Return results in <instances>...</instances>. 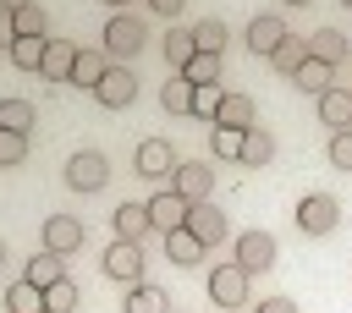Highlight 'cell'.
I'll use <instances>...</instances> for the list:
<instances>
[{"label":"cell","instance_id":"cell-1","mask_svg":"<svg viewBox=\"0 0 352 313\" xmlns=\"http://www.w3.org/2000/svg\"><path fill=\"white\" fill-rule=\"evenodd\" d=\"M143 38H148V27H143V16H132V11H116L110 22H104V55H110V66H132L138 60V49H143Z\"/></svg>","mask_w":352,"mask_h":313},{"label":"cell","instance_id":"cell-2","mask_svg":"<svg viewBox=\"0 0 352 313\" xmlns=\"http://www.w3.org/2000/svg\"><path fill=\"white\" fill-rule=\"evenodd\" d=\"M292 220H297V231H302V236H330V231L341 225V203H336L330 192H308V198L297 203V214H292Z\"/></svg>","mask_w":352,"mask_h":313},{"label":"cell","instance_id":"cell-3","mask_svg":"<svg viewBox=\"0 0 352 313\" xmlns=\"http://www.w3.org/2000/svg\"><path fill=\"white\" fill-rule=\"evenodd\" d=\"M110 181V159L99 154V148H77L72 159H66V187L72 192H99Z\"/></svg>","mask_w":352,"mask_h":313},{"label":"cell","instance_id":"cell-4","mask_svg":"<svg viewBox=\"0 0 352 313\" xmlns=\"http://www.w3.org/2000/svg\"><path fill=\"white\" fill-rule=\"evenodd\" d=\"M248 280H253V275H248L236 258H231V264H214V269H209V302H214V308H242V302H248Z\"/></svg>","mask_w":352,"mask_h":313},{"label":"cell","instance_id":"cell-5","mask_svg":"<svg viewBox=\"0 0 352 313\" xmlns=\"http://www.w3.org/2000/svg\"><path fill=\"white\" fill-rule=\"evenodd\" d=\"M176 165H182V159H176V148H170L165 137H143V143H138L132 170H138L143 181H170V176H176Z\"/></svg>","mask_w":352,"mask_h":313},{"label":"cell","instance_id":"cell-6","mask_svg":"<svg viewBox=\"0 0 352 313\" xmlns=\"http://www.w3.org/2000/svg\"><path fill=\"white\" fill-rule=\"evenodd\" d=\"M82 242H88V225L77 214H50L44 220V253L66 258V253H82Z\"/></svg>","mask_w":352,"mask_h":313},{"label":"cell","instance_id":"cell-7","mask_svg":"<svg viewBox=\"0 0 352 313\" xmlns=\"http://www.w3.org/2000/svg\"><path fill=\"white\" fill-rule=\"evenodd\" d=\"M275 258H280V247H275V236H270V231H242V236H236V264H242L248 275L275 269Z\"/></svg>","mask_w":352,"mask_h":313},{"label":"cell","instance_id":"cell-8","mask_svg":"<svg viewBox=\"0 0 352 313\" xmlns=\"http://www.w3.org/2000/svg\"><path fill=\"white\" fill-rule=\"evenodd\" d=\"M143 209H148V225H154L160 236H170V231H182V225H187V209H192V203H187V198H176L170 187H160Z\"/></svg>","mask_w":352,"mask_h":313},{"label":"cell","instance_id":"cell-9","mask_svg":"<svg viewBox=\"0 0 352 313\" xmlns=\"http://www.w3.org/2000/svg\"><path fill=\"white\" fill-rule=\"evenodd\" d=\"M94 99H99L104 110H126V104L138 99V77H132V66H110V71L99 77Z\"/></svg>","mask_w":352,"mask_h":313},{"label":"cell","instance_id":"cell-10","mask_svg":"<svg viewBox=\"0 0 352 313\" xmlns=\"http://www.w3.org/2000/svg\"><path fill=\"white\" fill-rule=\"evenodd\" d=\"M170 192L176 198H187V203H209V192H214V165H176V176H170Z\"/></svg>","mask_w":352,"mask_h":313},{"label":"cell","instance_id":"cell-11","mask_svg":"<svg viewBox=\"0 0 352 313\" xmlns=\"http://www.w3.org/2000/svg\"><path fill=\"white\" fill-rule=\"evenodd\" d=\"M187 231H192L204 247H220V242L231 236V220H226V209H214V203H192V209H187Z\"/></svg>","mask_w":352,"mask_h":313},{"label":"cell","instance_id":"cell-12","mask_svg":"<svg viewBox=\"0 0 352 313\" xmlns=\"http://www.w3.org/2000/svg\"><path fill=\"white\" fill-rule=\"evenodd\" d=\"M104 275L121 280V286H138L143 280V247L138 242H110L104 247Z\"/></svg>","mask_w":352,"mask_h":313},{"label":"cell","instance_id":"cell-13","mask_svg":"<svg viewBox=\"0 0 352 313\" xmlns=\"http://www.w3.org/2000/svg\"><path fill=\"white\" fill-rule=\"evenodd\" d=\"M286 33H292V27H286L275 11H258V16L248 22V49H253L258 60H270V55L280 49V38H286Z\"/></svg>","mask_w":352,"mask_h":313},{"label":"cell","instance_id":"cell-14","mask_svg":"<svg viewBox=\"0 0 352 313\" xmlns=\"http://www.w3.org/2000/svg\"><path fill=\"white\" fill-rule=\"evenodd\" d=\"M352 55V38L341 27H314L308 33V60H324V66H341Z\"/></svg>","mask_w":352,"mask_h":313},{"label":"cell","instance_id":"cell-15","mask_svg":"<svg viewBox=\"0 0 352 313\" xmlns=\"http://www.w3.org/2000/svg\"><path fill=\"white\" fill-rule=\"evenodd\" d=\"M72 66H77V44H72V38H50L38 77H44V82H72Z\"/></svg>","mask_w":352,"mask_h":313},{"label":"cell","instance_id":"cell-16","mask_svg":"<svg viewBox=\"0 0 352 313\" xmlns=\"http://www.w3.org/2000/svg\"><path fill=\"white\" fill-rule=\"evenodd\" d=\"M214 126H231V132H248V126H258V110H253V93H220V110H214Z\"/></svg>","mask_w":352,"mask_h":313},{"label":"cell","instance_id":"cell-17","mask_svg":"<svg viewBox=\"0 0 352 313\" xmlns=\"http://www.w3.org/2000/svg\"><path fill=\"white\" fill-rule=\"evenodd\" d=\"M319 121H324L330 132H346V126H352V88H330V93H319Z\"/></svg>","mask_w":352,"mask_h":313},{"label":"cell","instance_id":"cell-18","mask_svg":"<svg viewBox=\"0 0 352 313\" xmlns=\"http://www.w3.org/2000/svg\"><path fill=\"white\" fill-rule=\"evenodd\" d=\"M270 159H275V137H270L264 126H248V132H242V159H236V165H253V170H264Z\"/></svg>","mask_w":352,"mask_h":313},{"label":"cell","instance_id":"cell-19","mask_svg":"<svg viewBox=\"0 0 352 313\" xmlns=\"http://www.w3.org/2000/svg\"><path fill=\"white\" fill-rule=\"evenodd\" d=\"M154 225H148V209L143 203H121L116 209V242H143Z\"/></svg>","mask_w":352,"mask_h":313},{"label":"cell","instance_id":"cell-20","mask_svg":"<svg viewBox=\"0 0 352 313\" xmlns=\"http://www.w3.org/2000/svg\"><path fill=\"white\" fill-rule=\"evenodd\" d=\"M204 253H209V247H204V242H198V236H192L187 225L165 236V258H170V264H182V269H192V264H198Z\"/></svg>","mask_w":352,"mask_h":313},{"label":"cell","instance_id":"cell-21","mask_svg":"<svg viewBox=\"0 0 352 313\" xmlns=\"http://www.w3.org/2000/svg\"><path fill=\"white\" fill-rule=\"evenodd\" d=\"M22 280H28V286H38V291H50L55 280H66V258H55V253H33Z\"/></svg>","mask_w":352,"mask_h":313},{"label":"cell","instance_id":"cell-22","mask_svg":"<svg viewBox=\"0 0 352 313\" xmlns=\"http://www.w3.org/2000/svg\"><path fill=\"white\" fill-rule=\"evenodd\" d=\"M121 308H126V313H170V302H165V291H160V286H148V280H138V286H126V297H121Z\"/></svg>","mask_w":352,"mask_h":313},{"label":"cell","instance_id":"cell-23","mask_svg":"<svg viewBox=\"0 0 352 313\" xmlns=\"http://www.w3.org/2000/svg\"><path fill=\"white\" fill-rule=\"evenodd\" d=\"M104 71H110V55L104 49H77V66H72V82L77 88H99Z\"/></svg>","mask_w":352,"mask_h":313},{"label":"cell","instance_id":"cell-24","mask_svg":"<svg viewBox=\"0 0 352 313\" xmlns=\"http://www.w3.org/2000/svg\"><path fill=\"white\" fill-rule=\"evenodd\" d=\"M330 71H336V66H324V60H302V66L292 71V88H302V93H314V99H319V93H330V88H336V82H330Z\"/></svg>","mask_w":352,"mask_h":313},{"label":"cell","instance_id":"cell-25","mask_svg":"<svg viewBox=\"0 0 352 313\" xmlns=\"http://www.w3.org/2000/svg\"><path fill=\"white\" fill-rule=\"evenodd\" d=\"M192 82L176 71V77H165V88H160V104H165V115H192Z\"/></svg>","mask_w":352,"mask_h":313},{"label":"cell","instance_id":"cell-26","mask_svg":"<svg viewBox=\"0 0 352 313\" xmlns=\"http://www.w3.org/2000/svg\"><path fill=\"white\" fill-rule=\"evenodd\" d=\"M220 66H226V55H204V49H198V55L182 66V77H187L192 88H214V82H220Z\"/></svg>","mask_w":352,"mask_h":313},{"label":"cell","instance_id":"cell-27","mask_svg":"<svg viewBox=\"0 0 352 313\" xmlns=\"http://www.w3.org/2000/svg\"><path fill=\"white\" fill-rule=\"evenodd\" d=\"M33 121H38V110L28 104V99H0V132H33Z\"/></svg>","mask_w":352,"mask_h":313},{"label":"cell","instance_id":"cell-28","mask_svg":"<svg viewBox=\"0 0 352 313\" xmlns=\"http://www.w3.org/2000/svg\"><path fill=\"white\" fill-rule=\"evenodd\" d=\"M192 38H198V49H204V55H226V38H231V27H226L220 16H204V22L192 27Z\"/></svg>","mask_w":352,"mask_h":313},{"label":"cell","instance_id":"cell-29","mask_svg":"<svg viewBox=\"0 0 352 313\" xmlns=\"http://www.w3.org/2000/svg\"><path fill=\"white\" fill-rule=\"evenodd\" d=\"M192 55H198V38H192V27H170V33H165V60L182 71Z\"/></svg>","mask_w":352,"mask_h":313},{"label":"cell","instance_id":"cell-30","mask_svg":"<svg viewBox=\"0 0 352 313\" xmlns=\"http://www.w3.org/2000/svg\"><path fill=\"white\" fill-rule=\"evenodd\" d=\"M302 60H308V38H297V33H286V38H280V49L270 55V66H275V71H286V77H292Z\"/></svg>","mask_w":352,"mask_h":313},{"label":"cell","instance_id":"cell-31","mask_svg":"<svg viewBox=\"0 0 352 313\" xmlns=\"http://www.w3.org/2000/svg\"><path fill=\"white\" fill-rule=\"evenodd\" d=\"M11 22H16V38H50V22H44V5L38 0L22 5V11H11Z\"/></svg>","mask_w":352,"mask_h":313},{"label":"cell","instance_id":"cell-32","mask_svg":"<svg viewBox=\"0 0 352 313\" xmlns=\"http://www.w3.org/2000/svg\"><path fill=\"white\" fill-rule=\"evenodd\" d=\"M44 44H50V38H11V49H6V55H11V66L38 71V66H44Z\"/></svg>","mask_w":352,"mask_h":313},{"label":"cell","instance_id":"cell-33","mask_svg":"<svg viewBox=\"0 0 352 313\" xmlns=\"http://www.w3.org/2000/svg\"><path fill=\"white\" fill-rule=\"evenodd\" d=\"M77 302H82V291H77L72 280H55V286L44 291V313H77Z\"/></svg>","mask_w":352,"mask_h":313},{"label":"cell","instance_id":"cell-34","mask_svg":"<svg viewBox=\"0 0 352 313\" xmlns=\"http://www.w3.org/2000/svg\"><path fill=\"white\" fill-rule=\"evenodd\" d=\"M209 154H214V159H242V132L209 126Z\"/></svg>","mask_w":352,"mask_h":313},{"label":"cell","instance_id":"cell-35","mask_svg":"<svg viewBox=\"0 0 352 313\" xmlns=\"http://www.w3.org/2000/svg\"><path fill=\"white\" fill-rule=\"evenodd\" d=\"M6 302H11V313H44V291L28 286V280H16V286L6 291Z\"/></svg>","mask_w":352,"mask_h":313},{"label":"cell","instance_id":"cell-36","mask_svg":"<svg viewBox=\"0 0 352 313\" xmlns=\"http://www.w3.org/2000/svg\"><path fill=\"white\" fill-rule=\"evenodd\" d=\"M28 159V137L22 132H0V170L6 165H22Z\"/></svg>","mask_w":352,"mask_h":313},{"label":"cell","instance_id":"cell-37","mask_svg":"<svg viewBox=\"0 0 352 313\" xmlns=\"http://www.w3.org/2000/svg\"><path fill=\"white\" fill-rule=\"evenodd\" d=\"M330 165L336 170H352V126L346 132H330Z\"/></svg>","mask_w":352,"mask_h":313},{"label":"cell","instance_id":"cell-38","mask_svg":"<svg viewBox=\"0 0 352 313\" xmlns=\"http://www.w3.org/2000/svg\"><path fill=\"white\" fill-rule=\"evenodd\" d=\"M214 110H220V88H198V93H192V115L214 121Z\"/></svg>","mask_w":352,"mask_h":313},{"label":"cell","instance_id":"cell-39","mask_svg":"<svg viewBox=\"0 0 352 313\" xmlns=\"http://www.w3.org/2000/svg\"><path fill=\"white\" fill-rule=\"evenodd\" d=\"M253 313H297V302H292V297H264Z\"/></svg>","mask_w":352,"mask_h":313},{"label":"cell","instance_id":"cell-40","mask_svg":"<svg viewBox=\"0 0 352 313\" xmlns=\"http://www.w3.org/2000/svg\"><path fill=\"white\" fill-rule=\"evenodd\" d=\"M182 5L187 0H148V11H160V16H182Z\"/></svg>","mask_w":352,"mask_h":313},{"label":"cell","instance_id":"cell-41","mask_svg":"<svg viewBox=\"0 0 352 313\" xmlns=\"http://www.w3.org/2000/svg\"><path fill=\"white\" fill-rule=\"evenodd\" d=\"M0 5H6V11H22V5H33V0H0Z\"/></svg>","mask_w":352,"mask_h":313},{"label":"cell","instance_id":"cell-42","mask_svg":"<svg viewBox=\"0 0 352 313\" xmlns=\"http://www.w3.org/2000/svg\"><path fill=\"white\" fill-rule=\"evenodd\" d=\"M104 5H110V11H126V5H132V0H104Z\"/></svg>","mask_w":352,"mask_h":313},{"label":"cell","instance_id":"cell-43","mask_svg":"<svg viewBox=\"0 0 352 313\" xmlns=\"http://www.w3.org/2000/svg\"><path fill=\"white\" fill-rule=\"evenodd\" d=\"M286 5H314V0H286Z\"/></svg>","mask_w":352,"mask_h":313},{"label":"cell","instance_id":"cell-44","mask_svg":"<svg viewBox=\"0 0 352 313\" xmlns=\"http://www.w3.org/2000/svg\"><path fill=\"white\" fill-rule=\"evenodd\" d=\"M0 264H6V242H0Z\"/></svg>","mask_w":352,"mask_h":313},{"label":"cell","instance_id":"cell-45","mask_svg":"<svg viewBox=\"0 0 352 313\" xmlns=\"http://www.w3.org/2000/svg\"><path fill=\"white\" fill-rule=\"evenodd\" d=\"M341 5H352V0H341Z\"/></svg>","mask_w":352,"mask_h":313}]
</instances>
